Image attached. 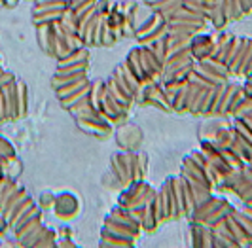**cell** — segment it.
I'll list each match as a JSON object with an SVG mask.
<instances>
[{"instance_id":"obj_3","label":"cell","mask_w":252,"mask_h":248,"mask_svg":"<svg viewBox=\"0 0 252 248\" xmlns=\"http://www.w3.org/2000/svg\"><path fill=\"white\" fill-rule=\"evenodd\" d=\"M15 102H17V118H23L27 112V87L21 80H15Z\"/></svg>"},{"instance_id":"obj_2","label":"cell","mask_w":252,"mask_h":248,"mask_svg":"<svg viewBox=\"0 0 252 248\" xmlns=\"http://www.w3.org/2000/svg\"><path fill=\"white\" fill-rule=\"evenodd\" d=\"M55 212L59 214V216H63V218H68V216H72L76 211H78V203H76V199L72 195H68V193H64V195H59V197L55 199Z\"/></svg>"},{"instance_id":"obj_1","label":"cell","mask_w":252,"mask_h":248,"mask_svg":"<svg viewBox=\"0 0 252 248\" xmlns=\"http://www.w3.org/2000/svg\"><path fill=\"white\" fill-rule=\"evenodd\" d=\"M213 46H215V40L211 36H205V34H199V36H193L189 40V53H191V59L195 61H203L211 55L213 51Z\"/></svg>"}]
</instances>
